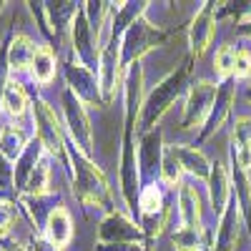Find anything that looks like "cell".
<instances>
[{"label": "cell", "mask_w": 251, "mask_h": 251, "mask_svg": "<svg viewBox=\"0 0 251 251\" xmlns=\"http://www.w3.org/2000/svg\"><path fill=\"white\" fill-rule=\"evenodd\" d=\"M163 136L161 131H151L138 136V171H141V183H158L161 181V161H163Z\"/></svg>", "instance_id": "9"}, {"label": "cell", "mask_w": 251, "mask_h": 251, "mask_svg": "<svg viewBox=\"0 0 251 251\" xmlns=\"http://www.w3.org/2000/svg\"><path fill=\"white\" fill-rule=\"evenodd\" d=\"M236 30H239V35H244V38H249V40H251V15H246L244 20H239Z\"/></svg>", "instance_id": "33"}, {"label": "cell", "mask_w": 251, "mask_h": 251, "mask_svg": "<svg viewBox=\"0 0 251 251\" xmlns=\"http://www.w3.org/2000/svg\"><path fill=\"white\" fill-rule=\"evenodd\" d=\"M13 188H15V169H10L8 158L0 153V201H8Z\"/></svg>", "instance_id": "28"}, {"label": "cell", "mask_w": 251, "mask_h": 251, "mask_svg": "<svg viewBox=\"0 0 251 251\" xmlns=\"http://www.w3.org/2000/svg\"><path fill=\"white\" fill-rule=\"evenodd\" d=\"M228 158L236 161L244 171H251V116H236L231 126V151Z\"/></svg>", "instance_id": "13"}, {"label": "cell", "mask_w": 251, "mask_h": 251, "mask_svg": "<svg viewBox=\"0 0 251 251\" xmlns=\"http://www.w3.org/2000/svg\"><path fill=\"white\" fill-rule=\"evenodd\" d=\"M93 251H149V244H96Z\"/></svg>", "instance_id": "31"}, {"label": "cell", "mask_w": 251, "mask_h": 251, "mask_svg": "<svg viewBox=\"0 0 251 251\" xmlns=\"http://www.w3.org/2000/svg\"><path fill=\"white\" fill-rule=\"evenodd\" d=\"M35 53H38V46L28 35L18 33L8 43V68H10V73H20V71L30 68Z\"/></svg>", "instance_id": "20"}, {"label": "cell", "mask_w": 251, "mask_h": 251, "mask_svg": "<svg viewBox=\"0 0 251 251\" xmlns=\"http://www.w3.org/2000/svg\"><path fill=\"white\" fill-rule=\"evenodd\" d=\"M234 80H249L251 83V53L246 48L236 50V63H234Z\"/></svg>", "instance_id": "29"}, {"label": "cell", "mask_w": 251, "mask_h": 251, "mask_svg": "<svg viewBox=\"0 0 251 251\" xmlns=\"http://www.w3.org/2000/svg\"><path fill=\"white\" fill-rule=\"evenodd\" d=\"M216 86L219 83H211L206 78L191 80L186 93V106H183V118H181V131H201L208 113H211V106L216 100Z\"/></svg>", "instance_id": "4"}, {"label": "cell", "mask_w": 251, "mask_h": 251, "mask_svg": "<svg viewBox=\"0 0 251 251\" xmlns=\"http://www.w3.org/2000/svg\"><path fill=\"white\" fill-rule=\"evenodd\" d=\"M216 10L219 5L216 3H201L199 13L194 15L191 25H188V58L191 60H199L208 46H211V40L216 35Z\"/></svg>", "instance_id": "8"}, {"label": "cell", "mask_w": 251, "mask_h": 251, "mask_svg": "<svg viewBox=\"0 0 251 251\" xmlns=\"http://www.w3.org/2000/svg\"><path fill=\"white\" fill-rule=\"evenodd\" d=\"M176 206H178V221L186 228H199L201 224V196L196 191V186L181 183L176 191Z\"/></svg>", "instance_id": "16"}, {"label": "cell", "mask_w": 251, "mask_h": 251, "mask_svg": "<svg viewBox=\"0 0 251 251\" xmlns=\"http://www.w3.org/2000/svg\"><path fill=\"white\" fill-rule=\"evenodd\" d=\"M48 178H50L48 161H46V158H40V161H38V166L33 169V174H30V178H28V183H25V191H28L30 196L40 199V196H43V194L48 191Z\"/></svg>", "instance_id": "26"}, {"label": "cell", "mask_w": 251, "mask_h": 251, "mask_svg": "<svg viewBox=\"0 0 251 251\" xmlns=\"http://www.w3.org/2000/svg\"><path fill=\"white\" fill-rule=\"evenodd\" d=\"M3 251H25V249L20 246V244H8V246H5Z\"/></svg>", "instance_id": "34"}, {"label": "cell", "mask_w": 251, "mask_h": 251, "mask_svg": "<svg viewBox=\"0 0 251 251\" xmlns=\"http://www.w3.org/2000/svg\"><path fill=\"white\" fill-rule=\"evenodd\" d=\"M246 100L251 103V83H249V88H246Z\"/></svg>", "instance_id": "35"}, {"label": "cell", "mask_w": 251, "mask_h": 251, "mask_svg": "<svg viewBox=\"0 0 251 251\" xmlns=\"http://www.w3.org/2000/svg\"><path fill=\"white\" fill-rule=\"evenodd\" d=\"M171 241H174L176 251H211V246H214L211 231L206 226H199V228L178 226L171 234Z\"/></svg>", "instance_id": "19"}, {"label": "cell", "mask_w": 251, "mask_h": 251, "mask_svg": "<svg viewBox=\"0 0 251 251\" xmlns=\"http://www.w3.org/2000/svg\"><path fill=\"white\" fill-rule=\"evenodd\" d=\"M0 103H3V108L10 116L18 118V116H23L25 108H28V96H25V91H23L20 83L10 80L8 86H5V91H3V96H0Z\"/></svg>", "instance_id": "24"}, {"label": "cell", "mask_w": 251, "mask_h": 251, "mask_svg": "<svg viewBox=\"0 0 251 251\" xmlns=\"http://www.w3.org/2000/svg\"><path fill=\"white\" fill-rule=\"evenodd\" d=\"M188 86H191V58L176 71H171L166 78H161L149 91V96L143 98V108L138 116V136L156 131L158 121L169 113V108L183 93H188Z\"/></svg>", "instance_id": "1"}, {"label": "cell", "mask_w": 251, "mask_h": 251, "mask_svg": "<svg viewBox=\"0 0 251 251\" xmlns=\"http://www.w3.org/2000/svg\"><path fill=\"white\" fill-rule=\"evenodd\" d=\"M46 239L60 251L71 244V239H73V221H71L68 208L55 206L53 211L48 214V219H46Z\"/></svg>", "instance_id": "17"}, {"label": "cell", "mask_w": 251, "mask_h": 251, "mask_svg": "<svg viewBox=\"0 0 251 251\" xmlns=\"http://www.w3.org/2000/svg\"><path fill=\"white\" fill-rule=\"evenodd\" d=\"M30 251H60V249H55V246H53L48 239H35Z\"/></svg>", "instance_id": "32"}, {"label": "cell", "mask_w": 251, "mask_h": 251, "mask_svg": "<svg viewBox=\"0 0 251 251\" xmlns=\"http://www.w3.org/2000/svg\"><path fill=\"white\" fill-rule=\"evenodd\" d=\"M66 161L71 163V169H73L75 196L86 206L103 208L106 214H113L116 208H113V199H111V186H108V178L103 176V171L88 156H83L75 146H68Z\"/></svg>", "instance_id": "2"}, {"label": "cell", "mask_w": 251, "mask_h": 251, "mask_svg": "<svg viewBox=\"0 0 251 251\" xmlns=\"http://www.w3.org/2000/svg\"><path fill=\"white\" fill-rule=\"evenodd\" d=\"M166 38L169 35L161 33L153 23H149L146 15L138 18L121 38V66H123V73L128 71L131 66H136V63H141V58L149 50H153L156 46H161Z\"/></svg>", "instance_id": "3"}, {"label": "cell", "mask_w": 251, "mask_h": 251, "mask_svg": "<svg viewBox=\"0 0 251 251\" xmlns=\"http://www.w3.org/2000/svg\"><path fill=\"white\" fill-rule=\"evenodd\" d=\"M234 100H236V80L234 78L219 80V86H216V100H214V106H211V113H208L206 126L199 131V143H206L226 123V118L231 116Z\"/></svg>", "instance_id": "10"}, {"label": "cell", "mask_w": 251, "mask_h": 251, "mask_svg": "<svg viewBox=\"0 0 251 251\" xmlns=\"http://www.w3.org/2000/svg\"><path fill=\"white\" fill-rule=\"evenodd\" d=\"M66 78H68V88L86 103V106H106L100 96V83H98V73L80 66V63H71L66 66Z\"/></svg>", "instance_id": "12"}, {"label": "cell", "mask_w": 251, "mask_h": 251, "mask_svg": "<svg viewBox=\"0 0 251 251\" xmlns=\"http://www.w3.org/2000/svg\"><path fill=\"white\" fill-rule=\"evenodd\" d=\"M234 63H236V48L234 46H221L216 50V58H214V71H216L219 80L234 78Z\"/></svg>", "instance_id": "27"}, {"label": "cell", "mask_w": 251, "mask_h": 251, "mask_svg": "<svg viewBox=\"0 0 251 251\" xmlns=\"http://www.w3.org/2000/svg\"><path fill=\"white\" fill-rule=\"evenodd\" d=\"M30 73L35 78V83H40V86H46V83L53 80L55 75V58H53V50L46 48V46H38V53L30 63Z\"/></svg>", "instance_id": "23"}, {"label": "cell", "mask_w": 251, "mask_h": 251, "mask_svg": "<svg viewBox=\"0 0 251 251\" xmlns=\"http://www.w3.org/2000/svg\"><path fill=\"white\" fill-rule=\"evenodd\" d=\"M98 241L100 244H149L138 219H131L118 211L106 214V219L98 224Z\"/></svg>", "instance_id": "7"}, {"label": "cell", "mask_w": 251, "mask_h": 251, "mask_svg": "<svg viewBox=\"0 0 251 251\" xmlns=\"http://www.w3.org/2000/svg\"><path fill=\"white\" fill-rule=\"evenodd\" d=\"M228 166H231V196L239 203V211L244 216V224L251 231V181H249V171H244L236 161L228 158Z\"/></svg>", "instance_id": "18"}, {"label": "cell", "mask_w": 251, "mask_h": 251, "mask_svg": "<svg viewBox=\"0 0 251 251\" xmlns=\"http://www.w3.org/2000/svg\"><path fill=\"white\" fill-rule=\"evenodd\" d=\"M63 116H66V126H68V133H71V141L75 143V149L91 158V151H93V128H91V121H88V113H86V103H83L68 86L63 88Z\"/></svg>", "instance_id": "5"}, {"label": "cell", "mask_w": 251, "mask_h": 251, "mask_svg": "<svg viewBox=\"0 0 251 251\" xmlns=\"http://www.w3.org/2000/svg\"><path fill=\"white\" fill-rule=\"evenodd\" d=\"M163 208H169L166 203V196H163V188L158 183H149L141 188V196H138V219L141 216H153V214H161Z\"/></svg>", "instance_id": "21"}, {"label": "cell", "mask_w": 251, "mask_h": 251, "mask_svg": "<svg viewBox=\"0 0 251 251\" xmlns=\"http://www.w3.org/2000/svg\"><path fill=\"white\" fill-rule=\"evenodd\" d=\"M13 221H15V206L10 201H0V239L10 234Z\"/></svg>", "instance_id": "30"}, {"label": "cell", "mask_w": 251, "mask_h": 251, "mask_svg": "<svg viewBox=\"0 0 251 251\" xmlns=\"http://www.w3.org/2000/svg\"><path fill=\"white\" fill-rule=\"evenodd\" d=\"M33 116H35V133H38V141L43 143V149L58 158H66V151L68 146L63 141V128L58 123V116L55 111L48 106L46 100H35L33 106Z\"/></svg>", "instance_id": "6"}, {"label": "cell", "mask_w": 251, "mask_h": 251, "mask_svg": "<svg viewBox=\"0 0 251 251\" xmlns=\"http://www.w3.org/2000/svg\"><path fill=\"white\" fill-rule=\"evenodd\" d=\"M206 188H208V201H211V208L214 214H224V208L231 201V174L224 163H214L211 166V176L206 181Z\"/></svg>", "instance_id": "14"}, {"label": "cell", "mask_w": 251, "mask_h": 251, "mask_svg": "<svg viewBox=\"0 0 251 251\" xmlns=\"http://www.w3.org/2000/svg\"><path fill=\"white\" fill-rule=\"evenodd\" d=\"M181 176H183V169H181V161H178V156L174 151V146H166L163 149V161H161V181L166 186H171V188H178L183 183Z\"/></svg>", "instance_id": "25"}, {"label": "cell", "mask_w": 251, "mask_h": 251, "mask_svg": "<svg viewBox=\"0 0 251 251\" xmlns=\"http://www.w3.org/2000/svg\"><path fill=\"white\" fill-rule=\"evenodd\" d=\"M25 149H28V143L20 128H15V126H3L0 128V153L8 161H18Z\"/></svg>", "instance_id": "22"}, {"label": "cell", "mask_w": 251, "mask_h": 251, "mask_svg": "<svg viewBox=\"0 0 251 251\" xmlns=\"http://www.w3.org/2000/svg\"><path fill=\"white\" fill-rule=\"evenodd\" d=\"M174 151L181 161V169L183 174L194 176L196 181H208V176H211V161H208V156L199 149V146H186V143H174Z\"/></svg>", "instance_id": "15"}, {"label": "cell", "mask_w": 251, "mask_h": 251, "mask_svg": "<svg viewBox=\"0 0 251 251\" xmlns=\"http://www.w3.org/2000/svg\"><path fill=\"white\" fill-rule=\"evenodd\" d=\"M244 226L246 224H244V216L239 211V203L231 196L228 206L224 208V214L219 216L211 251H236L239 249V241H241V234H244Z\"/></svg>", "instance_id": "11"}]
</instances>
